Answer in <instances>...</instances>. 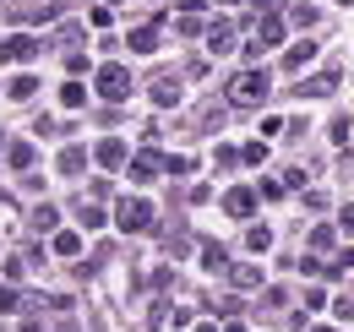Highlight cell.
I'll use <instances>...</instances> for the list:
<instances>
[{
	"label": "cell",
	"mask_w": 354,
	"mask_h": 332,
	"mask_svg": "<svg viewBox=\"0 0 354 332\" xmlns=\"http://www.w3.org/2000/svg\"><path fill=\"white\" fill-rule=\"evenodd\" d=\"M229 98H234V104H262L267 98V71H257V66L240 71V77L229 82Z\"/></svg>",
	"instance_id": "6da1fadb"
},
{
	"label": "cell",
	"mask_w": 354,
	"mask_h": 332,
	"mask_svg": "<svg viewBox=\"0 0 354 332\" xmlns=\"http://www.w3.org/2000/svg\"><path fill=\"white\" fill-rule=\"evenodd\" d=\"M115 223H120L126 234H142V229H153V208H147L142 196H131V202H120V208H115Z\"/></svg>",
	"instance_id": "7a4b0ae2"
},
{
	"label": "cell",
	"mask_w": 354,
	"mask_h": 332,
	"mask_svg": "<svg viewBox=\"0 0 354 332\" xmlns=\"http://www.w3.org/2000/svg\"><path fill=\"white\" fill-rule=\"evenodd\" d=\"M98 93L115 98V104L131 98V71H126V66H98Z\"/></svg>",
	"instance_id": "3957f363"
},
{
	"label": "cell",
	"mask_w": 354,
	"mask_h": 332,
	"mask_svg": "<svg viewBox=\"0 0 354 332\" xmlns=\"http://www.w3.org/2000/svg\"><path fill=\"white\" fill-rule=\"evenodd\" d=\"M33 55H39V39H33V33H17V39H6V44H0V60H11V66L33 60Z\"/></svg>",
	"instance_id": "277c9868"
},
{
	"label": "cell",
	"mask_w": 354,
	"mask_h": 332,
	"mask_svg": "<svg viewBox=\"0 0 354 332\" xmlns=\"http://www.w3.org/2000/svg\"><path fill=\"white\" fill-rule=\"evenodd\" d=\"M223 212H229V218H251V212H257V191H251V185H234V191L223 196Z\"/></svg>",
	"instance_id": "5b68a950"
},
{
	"label": "cell",
	"mask_w": 354,
	"mask_h": 332,
	"mask_svg": "<svg viewBox=\"0 0 354 332\" xmlns=\"http://www.w3.org/2000/svg\"><path fill=\"white\" fill-rule=\"evenodd\" d=\"M158 169H164V153H153V147H147V153H136V158H131V180H136V185H147Z\"/></svg>",
	"instance_id": "8992f818"
},
{
	"label": "cell",
	"mask_w": 354,
	"mask_h": 332,
	"mask_svg": "<svg viewBox=\"0 0 354 332\" xmlns=\"http://www.w3.org/2000/svg\"><path fill=\"white\" fill-rule=\"evenodd\" d=\"M272 44H283V22H278V17H262V22H257V44H251V55H262V49H272Z\"/></svg>",
	"instance_id": "52a82bcc"
},
{
	"label": "cell",
	"mask_w": 354,
	"mask_h": 332,
	"mask_svg": "<svg viewBox=\"0 0 354 332\" xmlns=\"http://www.w3.org/2000/svg\"><path fill=\"white\" fill-rule=\"evenodd\" d=\"M93 158H98L104 169H120L126 164V142H120V136H104V142L93 147Z\"/></svg>",
	"instance_id": "ba28073f"
},
{
	"label": "cell",
	"mask_w": 354,
	"mask_h": 332,
	"mask_svg": "<svg viewBox=\"0 0 354 332\" xmlns=\"http://www.w3.org/2000/svg\"><path fill=\"white\" fill-rule=\"evenodd\" d=\"M136 55H153L158 49V22H147V28H131V39H126Z\"/></svg>",
	"instance_id": "9c48e42d"
},
{
	"label": "cell",
	"mask_w": 354,
	"mask_h": 332,
	"mask_svg": "<svg viewBox=\"0 0 354 332\" xmlns=\"http://www.w3.org/2000/svg\"><path fill=\"white\" fill-rule=\"evenodd\" d=\"M207 49H213V55L234 49V28H229V22H213V28H207Z\"/></svg>",
	"instance_id": "30bf717a"
},
{
	"label": "cell",
	"mask_w": 354,
	"mask_h": 332,
	"mask_svg": "<svg viewBox=\"0 0 354 332\" xmlns=\"http://www.w3.org/2000/svg\"><path fill=\"white\" fill-rule=\"evenodd\" d=\"M33 158H39L33 142H11V147H6V164H11V169H33Z\"/></svg>",
	"instance_id": "8fae6325"
},
{
	"label": "cell",
	"mask_w": 354,
	"mask_h": 332,
	"mask_svg": "<svg viewBox=\"0 0 354 332\" xmlns=\"http://www.w3.org/2000/svg\"><path fill=\"white\" fill-rule=\"evenodd\" d=\"M153 104H164V109L180 104V82H175V77H158V82H153Z\"/></svg>",
	"instance_id": "7c38bea8"
},
{
	"label": "cell",
	"mask_w": 354,
	"mask_h": 332,
	"mask_svg": "<svg viewBox=\"0 0 354 332\" xmlns=\"http://www.w3.org/2000/svg\"><path fill=\"white\" fill-rule=\"evenodd\" d=\"M234 289H262V267H229Z\"/></svg>",
	"instance_id": "4fadbf2b"
},
{
	"label": "cell",
	"mask_w": 354,
	"mask_h": 332,
	"mask_svg": "<svg viewBox=\"0 0 354 332\" xmlns=\"http://www.w3.org/2000/svg\"><path fill=\"white\" fill-rule=\"evenodd\" d=\"M202 267H207V273H229V250L223 246H202Z\"/></svg>",
	"instance_id": "5bb4252c"
},
{
	"label": "cell",
	"mask_w": 354,
	"mask_h": 332,
	"mask_svg": "<svg viewBox=\"0 0 354 332\" xmlns=\"http://www.w3.org/2000/svg\"><path fill=\"white\" fill-rule=\"evenodd\" d=\"M310 60H316V44H295V49L283 55V66H289V71H300V66H310Z\"/></svg>",
	"instance_id": "9a60e30c"
},
{
	"label": "cell",
	"mask_w": 354,
	"mask_h": 332,
	"mask_svg": "<svg viewBox=\"0 0 354 332\" xmlns=\"http://www.w3.org/2000/svg\"><path fill=\"white\" fill-rule=\"evenodd\" d=\"M82 169H88V153H82V147H66V153H60V174H82Z\"/></svg>",
	"instance_id": "2e32d148"
},
{
	"label": "cell",
	"mask_w": 354,
	"mask_h": 332,
	"mask_svg": "<svg viewBox=\"0 0 354 332\" xmlns=\"http://www.w3.org/2000/svg\"><path fill=\"white\" fill-rule=\"evenodd\" d=\"M333 87H338V77H310V82H300V93L306 98H327Z\"/></svg>",
	"instance_id": "e0dca14e"
},
{
	"label": "cell",
	"mask_w": 354,
	"mask_h": 332,
	"mask_svg": "<svg viewBox=\"0 0 354 332\" xmlns=\"http://www.w3.org/2000/svg\"><path fill=\"white\" fill-rule=\"evenodd\" d=\"M60 104H66V109H82V104H88V87H82V82H66V87H60Z\"/></svg>",
	"instance_id": "ac0fdd59"
},
{
	"label": "cell",
	"mask_w": 354,
	"mask_h": 332,
	"mask_svg": "<svg viewBox=\"0 0 354 332\" xmlns=\"http://www.w3.org/2000/svg\"><path fill=\"white\" fill-rule=\"evenodd\" d=\"M77 250H82V234H71V229L55 234V256H77Z\"/></svg>",
	"instance_id": "d6986e66"
},
{
	"label": "cell",
	"mask_w": 354,
	"mask_h": 332,
	"mask_svg": "<svg viewBox=\"0 0 354 332\" xmlns=\"http://www.w3.org/2000/svg\"><path fill=\"white\" fill-rule=\"evenodd\" d=\"M77 218H82V229H98V223H104V208H98V202H77Z\"/></svg>",
	"instance_id": "ffe728a7"
},
{
	"label": "cell",
	"mask_w": 354,
	"mask_h": 332,
	"mask_svg": "<svg viewBox=\"0 0 354 332\" xmlns=\"http://www.w3.org/2000/svg\"><path fill=\"white\" fill-rule=\"evenodd\" d=\"M6 93H11V98H33V93H39V77H17Z\"/></svg>",
	"instance_id": "44dd1931"
},
{
	"label": "cell",
	"mask_w": 354,
	"mask_h": 332,
	"mask_svg": "<svg viewBox=\"0 0 354 332\" xmlns=\"http://www.w3.org/2000/svg\"><path fill=\"white\" fill-rule=\"evenodd\" d=\"M245 246H251V250H272V229H262V223H257V229L245 234Z\"/></svg>",
	"instance_id": "7402d4cb"
},
{
	"label": "cell",
	"mask_w": 354,
	"mask_h": 332,
	"mask_svg": "<svg viewBox=\"0 0 354 332\" xmlns=\"http://www.w3.org/2000/svg\"><path fill=\"white\" fill-rule=\"evenodd\" d=\"M55 218H60V212H55V208H49V202H44V208L33 212V229H55Z\"/></svg>",
	"instance_id": "603a6c76"
},
{
	"label": "cell",
	"mask_w": 354,
	"mask_h": 332,
	"mask_svg": "<svg viewBox=\"0 0 354 332\" xmlns=\"http://www.w3.org/2000/svg\"><path fill=\"white\" fill-rule=\"evenodd\" d=\"M164 169H169V174H191V158H185V153H175V158H164Z\"/></svg>",
	"instance_id": "cb8c5ba5"
},
{
	"label": "cell",
	"mask_w": 354,
	"mask_h": 332,
	"mask_svg": "<svg viewBox=\"0 0 354 332\" xmlns=\"http://www.w3.org/2000/svg\"><path fill=\"white\" fill-rule=\"evenodd\" d=\"M310 246L327 250V246H333V229H327V223H322V229H310Z\"/></svg>",
	"instance_id": "d4e9b609"
},
{
	"label": "cell",
	"mask_w": 354,
	"mask_h": 332,
	"mask_svg": "<svg viewBox=\"0 0 354 332\" xmlns=\"http://www.w3.org/2000/svg\"><path fill=\"white\" fill-rule=\"evenodd\" d=\"M240 158H245V164H262V158H267V142H251V147H245Z\"/></svg>",
	"instance_id": "484cf974"
},
{
	"label": "cell",
	"mask_w": 354,
	"mask_h": 332,
	"mask_svg": "<svg viewBox=\"0 0 354 332\" xmlns=\"http://www.w3.org/2000/svg\"><path fill=\"white\" fill-rule=\"evenodd\" d=\"M0 311H22V294H17V289H0Z\"/></svg>",
	"instance_id": "4316f807"
},
{
	"label": "cell",
	"mask_w": 354,
	"mask_h": 332,
	"mask_svg": "<svg viewBox=\"0 0 354 332\" xmlns=\"http://www.w3.org/2000/svg\"><path fill=\"white\" fill-rule=\"evenodd\" d=\"M333 311H338V316H344V322H354V294H349V299H338V305H333Z\"/></svg>",
	"instance_id": "83f0119b"
},
{
	"label": "cell",
	"mask_w": 354,
	"mask_h": 332,
	"mask_svg": "<svg viewBox=\"0 0 354 332\" xmlns=\"http://www.w3.org/2000/svg\"><path fill=\"white\" fill-rule=\"evenodd\" d=\"M338 229H344V234H354V202L344 208V218H338Z\"/></svg>",
	"instance_id": "f1b7e54d"
},
{
	"label": "cell",
	"mask_w": 354,
	"mask_h": 332,
	"mask_svg": "<svg viewBox=\"0 0 354 332\" xmlns=\"http://www.w3.org/2000/svg\"><path fill=\"white\" fill-rule=\"evenodd\" d=\"M202 6H207V0H180V11H185V17H196Z\"/></svg>",
	"instance_id": "f546056e"
},
{
	"label": "cell",
	"mask_w": 354,
	"mask_h": 332,
	"mask_svg": "<svg viewBox=\"0 0 354 332\" xmlns=\"http://www.w3.org/2000/svg\"><path fill=\"white\" fill-rule=\"evenodd\" d=\"M22 332H44V327H39V322H22Z\"/></svg>",
	"instance_id": "4dcf8cb0"
},
{
	"label": "cell",
	"mask_w": 354,
	"mask_h": 332,
	"mask_svg": "<svg viewBox=\"0 0 354 332\" xmlns=\"http://www.w3.org/2000/svg\"><path fill=\"white\" fill-rule=\"evenodd\" d=\"M223 332H245V327H240V322H229V327H223Z\"/></svg>",
	"instance_id": "1f68e13d"
},
{
	"label": "cell",
	"mask_w": 354,
	"mask_h": 332,
	"mask_svg": "<svg viewBox=\"0 0 354 332\" xmlns=\"http://www.w3.org/2000/svg\"><path fill=\"white\" fill-rule=\"evenodd\" d=\"M196 332H218V327H196Z\"/></svg>",
	"instance_id": "d6a6232c"
},
{
	"label": "cell",
	"mask_w": 354,
	"mask_h": 332,
	"mask_svg": "<svg viewBox=\"0 0 354 332\" xmlns=\"http://www.w3.org/2000/svg\"><path fill=\"white\" fill-rule=\"evenodd\" d=\"M310 332H333V327H310Z\"/></svg>",
	"instance_id": "836d02e7"
},
{
	"label": "cell",
	"mask_w": 354,
	"mask_h": 332,
	"mask_svg": "<svg viewBox=\"0 0 354 332\" xmlns=\"http://www.w3.org/2000/svg\"><path fill=\"white\" fill-rule=\"evenodd\" d=\"M218 6H234V0H218Z\"/></svg>",
	"instance_id": "e575fe53"
},
{
	"label": "cell",
	"mask_w": 354,
	"mask_h": 332,
	"mask_svg": "<svg viewBox=\"0 0 354 332\" xmlns=\"http://www.w3.org/2000/svg\"><path fill=\"white\" fill-rule=\"evenodd\" d=\"M0 142H6V136H0Z\"/></svg>",
	"instance_id": "d590c367"
}]
</instances>
